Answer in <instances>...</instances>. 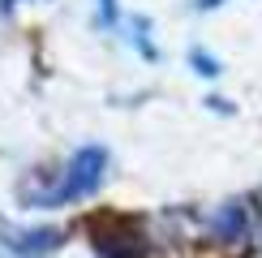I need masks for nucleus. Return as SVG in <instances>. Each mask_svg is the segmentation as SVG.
Listing matches in <instances>:
<instances>
[{"instance_id": "nucleus-1", "label": "nucleus", "mask_w": 262, "mask_h": 258, "mask_svg": "<svg viewBox=\"0 0 262 258\" xmlns=\"http://www.w3.org/2000/svg\"><path fill=\"white\" fill-rule=\"evenodd\" d=\"M103 168H107V150L103 146H82L78 155L69 159L64 181L48 193V202H73V198L95 193V189H99V181H103Z\"/></svg>"}, {"instance_id": "nucleus-2", "label": "nucleus", "mask_w": 262, "mask_h": 258, "mask_svg": "<svg viewBox=\"0 0 262 258\" xmlns=\"http://www.w3.org/2000/svg\"><path fill=\"white\" fill-rule=\"evenodd\" d=\"M95 245L107 258H146L142 228L129 215H103V220H95Z\"/></svg>"}, {"instance_id": "nucleus-3", "label": "nucleus", "mask_w": 262, "mask_h": 258, "mask_svg": "<svg viewBox=\"0 0 262 258\" xmlns=\"http://www.w3.org/2000/svg\"><path fill=\"white\" fill-rule=\"evenodd\" d=\"M193 64H198V73H220V64L211 56H202V52H193Z\"/></svg>"}, {"instance_id": "nucleus-4", "label": "nucleus", "mask_w": 262, "mask_h": 258, "mask_svg": "<svg viewBox=\"0 0 262 258\" xmlns=\"http://www.w3.org/2000/svg\"><path fill=\"white\" fill-rule=\"evenodd\" d=\"M99 22H116V0H99Z\"/></svg>"}]
</instances>
